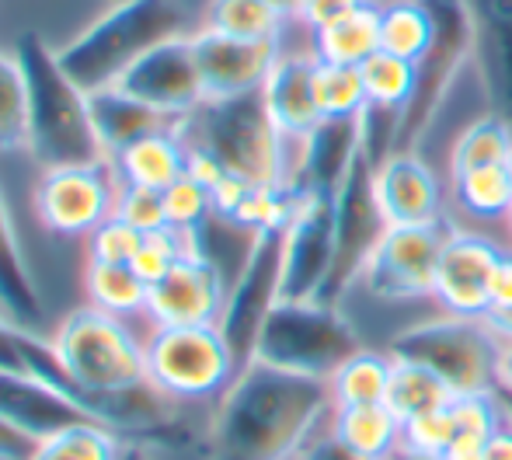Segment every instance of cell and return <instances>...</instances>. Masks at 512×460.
<instances>
[{"instance_id":"7a4b0ae2","label":"cell","mask_w":512,"mask_h":460,"mask_svg":"<svg viewBox=\"0 0 512 460\" xmlns=\"http://www.w3.org/2000/svg\"><path fill=\"white\" fill-rule=\"evenodd\" d=\"M14 56L25 74L28 95V154L49 168H74V164H108V154L98 140L91 102L63 70L56 49L39 32H25L14 42Z\"/></svg>"},{"instance_id":"8fae6325","label":"cell","mask_w":512,"mask_h":460,"mask_svg":"<svg viewBox=\"0 0 512 460\" xmlns=\"http://www.w3.org/2000/svg\"><path fill=\"white\" fill-rule=\"evenodd\" d=\"M446 234L450 230L443 227V220L439 224L387 227L380 244L373 248L370 262H366L359 286L377 300L432 297Z\"/></svg>"},{"instance_id":"bcb514c9","label":"cell","mask_w":512,"mask_h":460,"mask_svg":"<svg viewBox=\"0 0 512 460\" xmlns=\"http://www.w3.org/2000/svg\"><path fill=\"white\" fill-rule=\"evenodd\" d=\"M363 4L366 0H300L293 18H297L304 28H310V32H321V28L335 25V21H342L345 14H352Z\"/></svg>"},{"instance_id":"4316f807","label":"cell","mask_w":512,"mask_h":460,"mask_svg":"<svg viewBox=\"0 0 512 460\" xmlns=\"http://www.w3.org/2000/svg\"><path fill=\"white\" fill-rule=\"evenodd\" d=\"M373 53H380V0H366L342 21L314 32V56L324 63L363 67Z\"/></svg>"},{"instance_id":"94428289","label":"cell","mask_w":512,"mask_h":460,"mask_svg":"<svg viewBox=\"0 0 512 460\" xmlns=\"http://www.w3.org/2000/svg\"><path fill=\"white\" fill-rule=\"evenodd\" d=\"M272 7H279V11L286 14V18H293L297 14V7H300V0H269Z\"/></svg>"},{"instance_id":"ba28073f","label":"cell","mask_w":512,"mask_h":460,"mask_svg":"<svg viewBox=\"0 0 512 460\" xmlns=\"http://www.w3.org/2000/svg\"><path fill=\"white\" fill-rule=\"evenodd\" d=\"M143 349L147 380L168 398H213L241 370L216 325L157 328Z\"/></svg>"},{"instance_id":"7402d4cb","label":"cell","mask_w":512,"mask_h":460,"mask_svg":"<svg viewBox=\"0 0 512 460\" xmlns=\"http://www.w3.org/2000/svg\"><path fill=\"white\" fill-rule=\"evenodd\" d=\"M478 21V74L495 115L512 122V0H471Z\"/></svg>"},{"instance_id":"be15d7a7","label":"cell","mask_w":512,"mask_h":460,"mask_svg":"<svg viewBox=\"0 0 512 460\" xmlns=\"http://www.w3.org/2000/svg\"><path fill=\"white\" fill-rule=\"evenodd\" d=\"M506 171H509V185H512V154H509V161H506Z\"/></svg>"},{"instance_id":"f35d334b","label":"cell","mask_w":512,"mask_h":460,"mask_svg":"<svg viewBox=\"0 0 512 460\" xmlns=\"http://www.w3.org/2000/svg\"><path fill=\"white\" fill-rule=\"evenodd\" d=\"M199 251L196 244V230H178V227H161V230H150L143 234L140 248L133 255V269L136 276L143 279L147 286H154L157 279H164L185 255Z\"/></svg>"},{"instance_id":"8d00e7d4","label":"cell","mask_w":512,"mask_h":460,"mask_svg":"<svg viewBox=\"0 0 512 460\" xmlns=\"http://www.w3.org/2000/svg\"><path fill=\"white\" fill-rule=\"evenodd\" d=\"M314 95L324 119H359V112L370 102L359 67H342V63L324 60H317L314 67Z\"/></svg>"},{"instance_id":"44dd1931","label":"cell","mask_w":512,"mask_h":460,"mask_svg":"<svg viewBox=\"0 0 512 460\" xmlns=\"http://www.w3.org/2000/svg\"><path fill=\"white\" fill-rule=\"evenodd\" d=\"M314 53H283L262 88L265 109L286 140H304L310 129L324 119L314 95Z\"/></svg>"},{"instance_id":"680465c9","label":"cell","mask_w":512,"mask_h":460,"mask_svg":"<svg viewBox=\"0 0 512 460\" xmlns=\"http://www.w3.org/2000/svg\"><path fill=\"white\" fill-rule=\"evenodd\" d=\"M387 460H443L439 454H418V450H408V447H398Z\"/></svg>"},{"instance_id":"5b68a950","label":"cell","mask_w":512,"mask_h":460,"mask_svg":"<svg viewBox=\"0 0 512 460\" xmlns=\"http://www.w3.org/2000/svg\"><path fill=\"white\" fill-rule=\"evenodd\" d=\"M363 349L342 307L321 300H279L255 345V359L300 377L331 380L349 356Z\"/></svg>"},{"instance_id":"484cf974","label":"cell","mask_w":512,"mask_h":460,"mask_svg":"<svg viewBox=\"0 0 512 460\" xmlns=\"http://www.w3.org/2000/svg\"><path fill=\"white\" fill-rule=\"evenodd\" d=\"M401 426L405 422L384 405H349L331 408V433L363 460H387L401 447Z\"/></svg>"},{"instance_id":"f546056e","label":"cell","mask_w":512,"mask_h":460,"mask_svg":"<svg viewBox=\"0 0 512 460\" xmlns=\"http://www.w3.org/2000/svg\"><path fill=\"white\" fill-rule=\"evenodd\" d=\"M432 14L422 0H380V49L418 63L432 42Z\"/></svg>"},{"instance_id":"e575fe53","label":"cell","mask_w":512,"mask_h":460,"mask_svg":"<svg viewBox=\"0 0 512 460\" xmlns=\"http://www.w3.org/2000/svg\"><path fill=\"white\" fill-rule=\"evenodd\" d=\"M122 447L102 422H81L35 443L28 460H119Z\"/></svg>"},{"instance_id":"30bf717a","label":"cell","mask_w":512,"mask_h":460,"mask_svg":"<svg viewBox=\"0 0 512 460\" xmlns=\"http://www.w3.org/2000/svg\"><path fill=\"white\" fill-rule=\"evenodd\" d=\"M331 210H335V262H331V276L317 300L338 307L345 293L359 286L373 248L391 227L380 213L377 192H373V164L363 154L356 157L349 178L335 192Z\"/></svg>"},{"instance_id":"836d02e7","label":"cell","mask_w":512,"mask_h":460,"mask_svg":"<svg viewBox=\"0 0 512 460\" xmlns=\"http://www.w3.org/2000/svg\"><path fill=\"white\" fill-rule=\"evenodd\" d=\"M453 196L457 206L474 220H506L512 206V185L506 164H492V168L467 171V175L453 178Z\"/></svg>"},{"instance_id":"7bdbcfd3","label":"cell","mask_w":512,"mask_h":460,"mask_svg":"<svg viewBox=\"0 0 512 460\" xmlns=\"http://www.w3.org/2000/svg\"><path fill=\"white\" fill-rule=\"evenodd\" d=\"M122 224L136 227L140 234L168 227V210H164V192L157 189H140V185H122L115 192V213Z\"/></svg>"},{"instance_id":"60d3db41","label":"cell","mask_w":512,"mask_h":460,"mask_svg":"<svg viewBox=\"0 0 512 460\" xmlns=\"http://www.w3.org/2000/svg\"><path fill=\"white\" fill-rule=\"evenodd\" d=\"M457 433H474L492 440L506 426V408H502L499 391H478V394H457L450 401Z\"/></svg>"},{"instance_id":"cb8c5ba5","label":"cell","mask_w":512,"mask_h":460,"mask_svg":"<svg viewBox=\"0 0 512 460\" xmlns=\"http://www.w3.org/2000/svg\"><path fill=\"white\" fill-rule=\"evenodd\" d=\"M108 168L119 175L122 185L164 192L189 168V147H185L178 129H164V133H150L143 140L129 143L122 154H115L108 161Z\"/></svg>"},{"instance_id":"74e56055","label":"cell","mask_w":512,"mask_h":460,"mask_svg":"<svg viewBox=\"0 0 512 460\" xmlns=\"http://www.w3.org/2000/svg\"><path fill=\"white\" fill-rule=\"evenodd\" d=\"M28 147V95L25 74L14 53L0 49V154Z\"/></svg>"},{"instance_id":"91938a15","label":"cell","mask_w":512,"mask_h":460,"mask_svg":"<svg viewBox=\"0 0 512 460\" xmlns=\"http://www.w3.org/2000/svg\"><path fill=\"white\" fill-rule=\"evenodd\" d=\"M119 460H154V457H150L143 447H122V457Z\"/></svg>"},{"instance_id":"7c38bea8","label":"cell","mask_w":512,"mask_h":460,"mask_svg":"<svg viewBox=\"0 0 512 460\" xmlns=\"http://www.w3.org/2000/svg\"><path fill=\"white\" fill-rule=\"evenodd\" d=\"M105 175V164H74V168L42 171L32 199L39 224L63 237L98 230L115 213V192Z\"/></svg>"},{"instance_id":"277c9868","label":"cell","mask_w":512,"mask_h":460,"mask_svg":"<svg viewBox=\"0 0 512 460\" xmlns=\"http://www.w3.org/2000/svg\"><path fill=\"white\" fill-rule=\"evenodd\" d=\"M185 147H203L248 185H290L293 157L265 109L262 91L203 102L178 126Z\"/></svg>"},{"instance_id":"d6986e66","label":"cell","mask_w":512,"mask_h":460,"mask_svg":"<svg viewBox=\"0 0 512 460\" xmlns=\"http://www.w3.org/2000/svg\"><path fill=\"white\" fill-rule=\"evenodd\" d=\"M373 192H377L380 213L391 227L443 220V185L415 150H398L384 164H377Z\"/></svg>"},{"instance_id":"681fc988","label":"cell","mask_w":512,"mask_h":460,"mask_svg":"<svg viewBox=\"0 0 512 460\" xmlns=\"http://www.w3.org/2000/svg\"><path fill=\"white\" fill-rule=\"evenodd\" d=\"M248 189H251V185L244 182V178H237V175H223V182L209 189V196H213V213H216V217L234 220L237 206L244 203V196H248Z\"/></svg>"},{"instance_id":"5bb4252c","label":"cell","mask_w":512,"mask_h":460,"mask_svg":"<svg viewBox=\"0 0 512 460\" xmlns=\"http://www.w3.org/2000/svg\"><path fill=\"white\" fill-rule=\"evenodd\" d=\"M335 262V210L324 196H300L283 241V300H317Z\"/></svg>"},{"instance_id":"3957f363","label":"cell","mask_w":512,"mask_h":460,"mask_svg":"<svg viewBox=\"0 0 512 460\" xmlns=\"http://www.w3.org/2000/svg\"><path fill=\"white\" fill-rule=\"evenodd\" d=\"M185 28H189L185 0H119L77 39L56 49V56L70 81L84 95H95L102 88H115L136 60H143L161 42L185 35Z\"/></svg>"},{"instance_id":"83f0119b","label":"cell","mask_w":512,"mask_h":460,"mask_svg":"<svg viewBox=\"0 0 512 460\" xmlns=\"http://www.w3.org/2000/svg\"><path fill=\"white\" fill-rule=\"evenodd\" d=\"M391 373H394L391 352L359 349L356 356L345 359V363L335 370V377L328 380L331 401H335V408L377 405V401L387 398V387H391Z\"/></svg>"},{"instance_id":"6f0895ef","label":"cell","mask_w":512,"mask_h":460,"mask_svg":"<svg viewBox=\"0 0 512 460\" xmlns=\"http://www.w3.org/2000/svg\"><path fill=\"white\" fill-rule=\"evenodd\" d=\"M499 391H512V342H502V359H499Z\"/></svg>"},{"instance_id":"4fadbf2b","label":"cell","mask_w":512,"mask_h":460,"mask_svg":"<svg viewBox=\"0 0 512 460\" xmlns=\"http://www.w3.org/2000/svg\"><path fill=\"white\" fill-rule=\"evenodd\" d=\"M126 95L147 102L150 109L171 115V119H189L199 105L206 102L203 74H199L196 49H192V35H178V39L161 42L157 49H150L143 60H136L133 67L122 74V81L115 84Z\"/></svg>"},{"instance_id":"9a60e30c","label":"cell","mask_w":512,"mask_h":460,"mask_svg":"<svg viewBox=\"0 0 512 460\" xmlns=\"http://www.w3.org/2000/svg\"><path fill=\"white\" fill-rule=\"evenodd\" d=\"M502 258V248L474 230H450L439 255L432 297L446 314L460 318H485L492 307V272Z\"/></svg>"},{"instance_id":"ab89813d","label":"cell","mask_w":512,"mask_h":460,"mask_svg":"<svg viewBox=\"0 0 512 460\" xmlns=\"http://www.w3.org/2000/svg\"><path fill=\"white\" fill-rule=\"evenodd\" d=\"M401 109H387V105L366 102V109L359 112V154L377 168L391 154H398L401 143Z\"/></svg>"},{"instance_id":"d4e9b609","label":"cell","mask_w":512,"mask_h":460,"mask_svg":"<svg viewBox=\"0 0 512 460\" xmlns=\"http://www.w3.org/2000/svg\"><path fill=\"white\" fill-rule=\"evenodd\" d=\"M0 311L28 332L42 325V293L28 272L25 251L14 234V220L4 196H0Z\"/></svg>"},{"instance_id":"7dc6e473","label":"cell","mask_w":512,"mask_h":460,"mask_svg":"<svg viewBox=\"0 0 512 460\" xmlns=\"http://www.w3.org/2000/svg\"><path fill=\"white\" fill-rule=\"evenodd\" d=\"M293 460H363V457L352 454V450L331 433V415H328V419L314 429V436L293 454Z\"/></svg>"},{"instance_id":"c3c4849f","label":"cell","mask_w":512,"mask_h":460,"mask_svg":"<svg viewBox=\"0 0 512 460\" xmlns=\"http://www.w3.org/2000/svg\"><path fill=\"white\" fill-rule=\"evenodd\" d=\"M25 342H28V328L14 325V321L0 311V370L28 373Z\"/></svg>"},{"instance_id":"1f68e13d","label":"cell","mask_w":512,"mask_h":460,"mask_svg":"<svg viewBox=\"0 0 512 460\" xmlns=\"http://www.w3.org/2000/svg\"><path fill=\"white\" fill-rule=\"evenodd\" d=\"M286 14L269 0H209L206 28L234 39H279Z\"/></svg>"},{"instance_id":"b9f144b4","label":"cell","mask_w":512,"mask_h":460,"mask_svg":"<svg viewBox=\"0 0 512 460\" xmlns=\"http://www.w3.org/2000/svg\"><path fill=\"white\" fill-rule=\"evenodd\" d=\"M164 210H168V227L199 230L213 217V196L192 175H182L175 185L164 189Z\"/></svg>"},{"instance_id":"f6af8a7d","label":"cell","mask_w":512,"mask_h":460,"mask_svg":"<svg viewBox=\"0 0 512 460\" xmlns=\"http://www.w3.org/2000/svg\"><path fill=\"white\" fill-rule=\"evenodd\" d=\"M143 234L136 227L122 224L119 217H108L102 227L88 234V255L91 262H108V265H129L140 248Z\"/></svg>"},{"instance_id":"9f6ffc18","label":"cell","mask_w":512,"mask_h":460,"mask_svg":"<svg viewBox=\"0 0 512 460\" xmlns=\"http://www.w3.org/2000/svg\"><path fill=\"white\" fill-rule=\"evenodd\" d=\"M485 460H512V426L509 422L492 436V440H488V457Z\"/></svg>"},{"instance_id":"816d5d0a","label":"cell","mask_w":512,"mask_h":460,"mask_svg":"<svg viewBox=\"0 0 512 460\" xmlns=\"http://www.w3.org/2000/svg\"><path fill=\"white\" fill-rule=\"evenodd\" d=\"M488 457V440L474 433H457L450 440V447L443 450V460H485Z\"/></svg>"},{"instance_id":"e7e4bbea","label":"cell","mask_w":512,"mask_h":460,"mask_svg":"<svg viewBox=\"0 0 512 460\" xmlns=\"http://www.w3.org/2000/svg\"><path fill=\"white\" fill-rule=\"evenodd\" d=\"M506 227H509V234H512V206H509V217H506Z\"/></svg>"},{"instance_id":"d6a6232c","label":"cell","mask_w":512,"mask_h":460,"mask_svg":"<svg viewBox=\"0 0 512 460\" xmlns=\"http://www.w3.org/2000/svg\"><path fill=\"white\" fill-rule=\"evenodd\" d=\"M88 297L98 311L119 318V314L147 311L150 286L136 276L133 265L88 262Z\"/></svg>"},{"instance_id":"f5cc1de1","label":"cell","mask_w":512,"mask_h":460,"mask_svg":"<svg viewBox=\"0 0 512 460\" xmlns=\"http://www.w3.org/2000/svg\"><path fill=\"white\" fill-rule=\"evenodd\" d=\"M32 450H35V440H28L25 433H18V429L0 419V460H28Z\"/></svg>"},{"instance_id":"db71d44e","label":"cell","mask_w":512,"mask_h":460,"mask_svg":"<svg viewBox=\"0 0 512 460\" xmlns=\"http://www.w3.org/2000/svg\"><path fill=\"white\" fill-rule=\"evenodd\" d=\"M512 304V251H502L492 272V307Z\"/></svg>"},{"instance_id":"f1b7e54d","label":"cell","mask_w":512,"mask_h":460,"mask_svg":"<svg viewBox=\"0 0 512 460\" xmlns=\"http://www.w3.org/2000/svg\"><path fill=\"white\" fill-rule=\"evenodd\" d=\"M453 398H457V394H453L450 387H446V380L436 377L429 366L394 359L391 387H387L384 405L391 408L401 422L415 419V415H422V412H432V408H446Z\"/></svg>"},{"instance_id":"52a82bcc","label":"cell","mask_w":512,"mask_h":460,"mask_svg":"<svg viewBox=\"0 0 512 460\" xmlns=\"http://www.w3.org/2000/svg\"><path fill=\"white\" fill-rule=\"evenodd\" d=\"M432 14V42L418 60V84L401 119L398 150H418L436 115L443 112L453 81L478 53V21L471 0H422Z\"/></svg>"},{"instance_id":"ffe728a7","label":"cell","mask_w":512,"mask_h":460,"mask_svg":"<svg viewBox=\"0 0 512 460\" xmlns=\"http://www.w3.org/2000/svg\"><path fill=\"white\" fill-rule=\"evenodd\" d=\"M0 419L35 443L67 426L98 422L95 415H88L81 405H74L56 387L42 384V380L28 377V373L11 370H0Z\"/></svg>"},{"instance_id":"6da1fadb","label":"cell","mask_w":512,"mask_h":460,"mask_svg":"<svg viewBox=\"0 0 512 460\" xmlns=\"http://www.w3.org/2000/svg\"><path fill=\"white\" fill-rule=\"evenodd\" d=\"M328 380L251 359L237 370L209 422V460H293L331 415Z\"/></svg>"},{"instance_id":"11a10c76","label":"cell","mask_w":512,"mask_h":460,"mask_svg":"<svg viewBox=\"0 0 512 460\" xmlns=\"http://www.w3.org/2000/svg\"><path fill=\"white\" fill-rule=\"evenodd\" d=\"M485 325L499 335L502 342H512V304L506 307H488L485 314Z\"/></svg>"},{"instance_id":"ee69618b","label":"cell","mask_w":512,"mask_h":460,"mask_svg":"<svg viewBox=\"0 0 512 460\" xmlns=\"http://www.w3.org/2000/svg\"><path fill=\"white\" fill-rule=\"evenodd\" d=\"M457 436V422H453L450 405L446 408H432V412H422L415 419H408L401 426V447L418 450V454H439L450 447V440Z\"/></svg>"},{"instance_id":"d590c367","label":"cell","mask_w":512,"mask_h":460,"mask_svg":"<svg viewBox=\"0 0 512 460\" xmlns=\"http://www.w3.org/2000/svg\"><path fill=\"white\" fill-rule=\"evenodd\" d=\"M363 74V88L366 98L373 105H387V109H408L411 95H415V84H418V63L401 60L394 53H373L370 60L359 67Z\"/></svg>"},{"instance_id":"ac0fdd59","label":"cell","mask_w":512,"mask_h":460,"mask_svg":"<svg viewBox=\"0 0 512 460\" xmlns=\"http://www.w3.org/2000/svg\"><path fill=\"white\" fill-rule=\"evenodd\" d=\"M359 157V119H321L293 147L290 189L335 199Z\"/></svg>"},{"instance_id":"603a6c76","label":"cell","mask_w":512,"mask_h":460,"mask_svg":"<svg viewBox=\"0 0 512 460\" xmlns=\"http://www.w3.org/2000/svg\"><path fill=\"white\" fill-rule=\"evenodd\" d=\"M88 102H91V119H95L98 140H102L108 161H112L115 154H122L129 143L143 140V136L182 126L178 119L150 109L147 102L126 95L122 88H102V91H95V95H88Z\"/></svg>"},{"instance_id":"6125c7cd","label":"cell","mask_w":512,"mask_h":460,"mask_svg":"<svg viewBox=\"0 0 512 460\" xmlns=\"http://www.w3.org/2000/svg\"><path fill=\"white\" fill-rule=\"evenodd\" d=\"M499 398H502V408H506V422L512 426V391H499Z\"/></svg>"},{"instance_id":"f907efd6","label":"cell","mask_w":512,"mask_h":460,"mask_svg":"<svg viewBox=\"0 0 512 460\" xmlns=\"http://www.w3.org/2000/svg\"><path fill=\"white\" fill-rule=\"evenodd\" d=\"M185 175H192L199 185H206V189H213V185L223 182V175H227V168H223L220 161H216L209 150L203 147H189V168H185Z\"/></svg>"},{"instance_id":"8992f818","label":"cell","mask_w":512,"mask_h":460,"mask_svg":"<svg viewBox=\"0 0 512 460\" xmlns=\"http://www.w3.org/2000/svg\"><path fill=\"white\" fill-rule=\"evenodd\" d=\"M391 356L429 366L453 394L499 391L502 339L485 325V318L443 314L411 325L394 335Z\"/></svg>"},{"instance_id":"4dcf8cb0","label":"cell","mask_w":512,"mask_h":460,"mask_svg":"<svg viewBox=\"0 0 512 460\" xmlns=\"http://www.w3.org/2000/svg\"><path fill=\"white\" fill-rule=\"evenodd\" d=\"M512 154V122L502 115L488 112L474 119L464 133L457 136L450 150V175H467V171L492 168V164H506Z\"/></svg>"},{"instance_id":"9c48e42d","label":"cell","mask_w":512,"mask_h":460,"mask_svg":"<svg viewBox=\"0 0 512 460\" xmlns=\"http://www.w3.org/2000/svg\"><path fill=\"white\" fill-rule=\"evenodd\" d=\"M283 241L286 227L258 230L248 258L227 286V300H223L216 328L227 339L237 366H248L255 359L258 335L283 300Z\"/></svg>"},{"instance_id":"e0dca14e","label":"cell","mask_w":512,"mask_h":460,"mask_svg":"<svg viewBox=\"0 0 512 460\" xmlns=\"http://www.w3.org/2000/svg\"><path fill=\"white\" fill-rule=\"evenodd\" d=\"M227 300V279L206 255H185L164 279L150 286L147 314L157 328L216 325Z\"/></svg>"},{"instance_id":"2e32d148","label":"cell","mask_w":512,"mask_h":460,"mask_svg":"<svg viewBox=\"0 0 512 460\" xmlns=\"http://www.w3.org/2000/svg\"><path fill=\"white\" fill-rule=\"evenodd\" d=\"M192 49L203 74L206 102L262 91L276 60L283 56L279 39H234L209 28L192 35Z\"/></svg>"},{"instance_id":"03108f58","label":"cell","mask_w":512,"mask_h":460,"mask_svg":"<svg viewBox=\"0 0 512 460\" xmlns=\"http://www.w3.org/2000/svg\"><path fill=\"white\" fill-rule=\"evenodd\" d=\"M108 4H119V0H108Z\"/></svg>"}]
</instances>
